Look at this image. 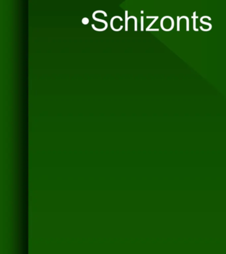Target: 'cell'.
<instances>
[{
	"label": "cell",
	"instance_id": "cell-1",
	"mask_svg": "<svg viewBox=\"0 0 226 254\" xmlns=\"http://www.w3.org/2000/svg\"><path fill=\"white\" fill-rule=\"evenodd\" d=\"M92 18H93V19L95 20V21H98V22H101V23H103L105 24L104 28H103V29H98V28H96V27H95L94 25L92 24V28H93L95 31H104L105 30H106V29H108V24L107 23V21H105V20L98 19V18L95 17V16H94V15H92Z\"/></svg>",
	"mask_w": 226,
	"mask_h": 254
},
{
	"label": "cell",
	"instance_id": "cell-2",
	"mask_svg": "<svg viewBox=\"0 0 226 254\" xmlns=\"http://www.w3.org/2000/svg\"><path fill=\"white\" fill-rule=\"evenodd\" d=\"M116 18H118V19H120V21H122V20H123V19H122V18L121 17H119V16H115V17H112V19H111V21H110V25H111V29H112L113 31H120L122 29H123V27L122 26V25H121L120 26V27H119V29H116L114 28V20L115 19H116Z\"/></svg>",
	"mask_w": 226,
	"mask_h": 254
},
{
	"label": "cell",
	"instance_id": "cell-3",
	"mask_svg": "<svg viewBox=\"0 0 226 254\" xmlns=\"http://www.w3.org/2000/svg\"><path fill=\"white\" fill-rule=\"evenodd\" d=\"M127 15H128V12L127 11H126L125 12V31H128V20L131 19V18H133V16L127 17Z\"/></svg>",
	"mask_w": 226,
	"mask_h": 254
},
{
	"label": "cell",
	"instance_id": "cell-4",
	"mask_svg": "<svg viewBox=\"0 0 226 254\" xmlns=\"http://www.w3.org/2000/svg\"><path fill=\"white\" fill-rule=\"evenodd\" d=\"M82 22L84 25H87L88 23H89V19H88L87 17L84 18V19L82 20Z\"/></svg>",
	"mask_w": 226,
	"mask_h": 254
}]
</instances>
